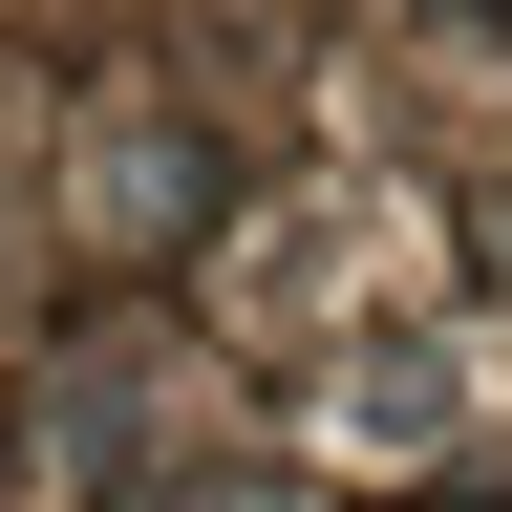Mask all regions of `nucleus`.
Instances as JSON below:
<instances>
[{"label":"nucleus","mask_w":512,"mask_h":512,"mask_svg":"<svg viewBox=\"0 0 512 512\" xmlns=\"http://www.w3.org/2000/svg\"><path fill=\"white\" fill-rule=\"evenodd\" d=\"M192 214H214V150L171 107H107L86 128V235H192Z\"/></svg>","instance_id":"1"},{"label":"nucleus","mask_w":512,"mask_h":512,"mask_svg":"<svg viewBox=\"0 0 512 512\" xmlns=\"http://www.w3.org/2000/svg\"><path fill=\"white\" fill-rule=\"evenodd\" d=\"M192 512H278V491H192Z\"/></svg>","instance_id":"2"}]
</instances>
